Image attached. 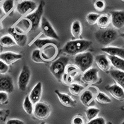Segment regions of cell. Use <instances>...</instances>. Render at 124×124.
I'll return each instance as SVG.
<instances>
[{"mask_svg": "<svg viewBox=\"0 0 124 124\" xmlns=\"http://www.w3.org/2000/svg\"><path fill=\"white\" fill-rule=\"evenodd\" d=\"M70 62V58L67 56H60L50 66L51 73L58 81H62V77L65 73V68Z\"/></svg>", "mask_w": 124, "mask_h": 124, "instance_id": "277c9868", "label": "cell"}, {"mask_svg": "<svg viewBox=\"0 0 124 124\" xmlns=\"http://www.w3.org/2000/svg\"><path fill=\"white\" fill-rule=\"evenodd\" d=\"M0 54H1V53H0Z\"/></svg>", "mask_w": 124, "mask_h": 124, "instance_id": "816d5d0a", "label": "cell"}, {"mask_svg": "<svg viewBox=\"0 0 124 124\" xmlns=\"http://www.w3.org/2000/svg\"><path fill=\"white\" fill-rule=\"evenodd\" d=\"M55 93L56 94L60 102L63 106L68 107H75L76 104V101L72 99L69 95L66 93H61L58 90H55Z\"/></svg>", "mask_w": 124, "mask_h": 124, "instance_id": "44dd1931", "label": "cell"}, {"mask_svg": "<svg viewBox=\"0 0 124 124\" xmlns=\"http://www.w3.org/2000/svg\"><path fill=\"white\" fill-rule=\"evenodd\" d=\"M14 7V0H4L1 5V8L5 14H9L12 11Z\"/></svg>", "mask_w": 124, "mask_h": 124, "instance_id": "d6a6232c", "label": "cell"}, {"mask_svg": "<svg viewBox=\"0 0 124 124\" xmlns=\"http://www.w3.org/2000/svg\"><path fill=\"white\" fill-rule=\"evenodd\" d=\"M92 42L88 40L76 39L67 42L62 50V52L66 55L75 56L77 54L85 52L90 48Z\"/></svg>", "mask_w": 124, "mask_h": 124, "instance_id": "6da1fadb", "label": "cell"}, {"mask_svg": "<svg viewBox=\"0 0 124 124\" xmlns=\"http://www.w3.org/2000/svg\"><path fill=\"white\" fill-rule=\"evenodd\" d=\"M82 81L86 85H92L97 83L99 80V70L96 68H90L83 73Z\"/></svg>", "mask_w": 124, "mask_h": 124, "instance_id": "8fae6325", "label": "cell"}, {"mask_svg": "<svg viewBox=\"0 0 124 124\" xmlns=\"http://www.w3.org/2000/svg\"><path fill=\"white\" fill-rule=\"evenodd\" d=\"M118 36V32L114 29H104L97 31L95 33L96 41L103 46H107L114 42Z\"/></svg>", "mask_w": 124, "mask_h": 124, "instance_id": "7a4b0ae2", "label": "cell"}, {"mask_svg": "<svg viewBox=\"0 0 124 124\" xmlns=\"http://www.w3.org/2000/svg\"><path fill=\"white\" fill-rule=\"evenodd\" d=\"M14 30L17 33L23 34H27L31 31L32 29V23L28 19L24 17L21 19L17 24L14 26Z\"/></svg>", "mask_w": 124, "mask_h": 124, "instance_id": "2e32d148", "label": "cell"}, {"mask_svg": "<svg viewBox=\"0 0 124 124\" xmlns=\"http://www.w3.org/2000/svg\"><path fill=\"white\" fill-rule=\"evenodd\" d=\"M40 27L42 34L46 37L55 40L59 39V36L56 32L52 24H50L49 21L44 16H43L41 20Z\"/></svg>", "mask_w": 124, "mask_h": 124, "instance_id": "9c48e42d", "label": "cell"}, {"mask_svg": "<svg viewBox=\"0 0 124 124\" xmlns=\"http://www.w3.org/2000/svg\"><path fill=\"white\" fill-rule=\"evenodd\" d=\"M42 58L45 62H50L56 57L57 55V47L55 44H51L46 45L40 49Z\"/></svg>", "mask_w": 124, "mask_h": 124, "instance_id": "7c38bea8", "label": "cell"}, {"mask_svg": "<svg viewBox=\"0 0 124 124\" xmlns=\"http://www.w3.org/2000/svg\"><path fill=\"white\" fill-rule=\"evenodd\" d=\"M87 124H106V122L103 117H96L88 122Z\"/></svg>", "mask_w": 124, "mask_h": 124, "instance_id": "f35d334b", "label": "cell"}, {"mask_svg": "<svg viewBox=\"0 0 124 124\" xmlns=\"http://www.w3.org/2000/svg\"><path fill=\"white\" fill-rule=\"evenodd\" d=\"M37 8V4L35 2L31 0H24L18 3L16 6V11L22 16H27L32 13Z\"/></svg>", "mask_w": 124, "mask_h": 124, "instance_id": "30bf717a", "label": "cell"}, {"mask_svg": "<svg viewBox=\"0 0 124 124\" xmlns=\"http://www.w3.org/2000/svg\"><path fill=\"white\" fill-rule=\"evenodd\" d=\"M95 9L98 12H102L105 9L106 3L104 0H96L94 4Z\"/></svg>", "mask_w": 124, "mask_h": 124, "instance_id": "8d00e7d4", "label": "cell"}, {"mask_svg": "<svg viewBox=\"0 0 124 124\" xmlns=\"http://www.w3.org/2000/svg\"><path fill=\"white\" fill-rule=\"evenodd\" d=\"M110 22L116 29L124 27V11H113L110 12Z\"/></svg>", "mask_w": 124, "mask_h": 124, "instance_id": "5bb4252c", "label": "cell"}, {"mask_svg": "<svg viewBox=\"0 0 124 124\" xmlns=\"http://www.w3.org/2000/svg\"><path fill=\"white\" fill-rule=\"evenodd\" d=\"M99 92L98 89L95 86H90L87 89H85L80 94V102L86 107H90L94 103Z\"/></svg>", "mask_w": 124, "mask_h": 124, "instance_id": "8992f818", "label": "cell"}, {"mask_svg": "<svg viewBox=\"0 0 124 124\" xmlns=\"http://www.w3.org/2000/svg\"><path fill=\"white\" fill-rule=\"evenodd\" d=\"M23 1H24V0H23Z\"/></svg>", "mask_w": 124, "mask_h": 124, "instance_id": "f907efd6", "label": "cell"}, {"mask_svg": "<svg viewBox=\"0 0 124 124\" xmlns=\"http://www.w3.org/2000/svg\"><path fill=\"white\" fill-rule=\"evenodd\" d=\"M99 112H100V110H99V108L93 107L88 108L86 110V112H85L87 120L88 121H90V120L97 117Z\"/></svg>", "mask_w": 124, "mask_h": 124, "instance_id": "4dcf8cb0", "label": "cell"}, {"mask_svg": "<svg viewBox=\"0 0 124 124\" xmlns=\"http://www.w3.org/2000/svg\"><path fill=\"white\" fill-rule=\"evenodd\" d=\"M9 34L11 35L13 39L15 41L16 45L21 47L25 46L27 42V34H23L17 33L16 31L14 30V27H9L8 29Z\"/></svg>", "mask_w": 124, "mask_h": 124, "instance_id": "e0dca14e", "label": "cell"}, {"mask_svg": "<svg viewBox=\"0 0 124 124\" xmlns=\"http://www.w3.org/2000/svg\"><path fill=\"white\" fill-rule=\"evenodd\" d=\"M4 14V12H3V9H2L1 8H0V18H1V17H3Z\"/></svg>", "mask_w": 124, "mask_h": 124, "instance_id": "7bdbcfd3", "label": "cell"}, {"mask_svg": "<svg viewBox=\"0 0 124 124\" xmlns=\"http://www.w3.org/2000/svg\"><path fill=\"white\" fill-rule=\"evenodd\" d=\"M43 91V85L40 81L38 82L34 86L32 89L31 90L30 94L29 96L30 100L33 103V104H35L40 102Z\"/></svg>", "mask_w": 124, "mask_h": 124, "instance_id": "ac0fdd59", "label": "cell"}, {"mask_svg": "<svg viewBox=\"0 0 124 124\" xmlns=\"http://www.w3.org/2000/svg\"><path fill=\"white\" fill-rule=\"evenodd\" d=\"M31 73L30 68L27 65H24L20 72L17 79V86L20 91H25L29 83Z\"/></svg>", "mask_w": 124, "mask_h": 124, "instance_id": "ba28073f", "label": "cell"}, {"mask_svg": "<svg viewBox=\"0 0 124 124\" xmlns=\"http://www.w3.org/2000/svg\"><path fill=\"white\" fill-rule=\"evenodd\" d=\"M9 66L0 60V75H5L8 72Z\"/></svg>", "mask_w": 124, "mask_h": 124, "instance_id": "74e56055", "label": "cell"}, {"mask_svg": "<svg viewBox=\"0 0 124 124\" xmlns=\"http://www.w3.org/2000/svg\"><path fill=\"white\" fill-rule=\"evenodd\" d=\"M110 75L116 84L124 90V72L118 70H112L110 71Z\"/></svg>", "mask_w": 124, "mask_h": 124, "instance_id": "603a6c76", "label": "cell"}, {"mask_svg": "<svg viewBox=\"0 0 124 124\" xmlns=\"http://www.w3.org/2000/svg\"><path fill=\"white\" fill-rule=\"evenodd\" d=\"M120 36L124 40V33H122V34H120Z\"/></svg>", "mask_w": 124, "mask_h": 124, "instance_id": "f6af8a7d", "label": "cell"}, {"mask_svg": "<svg viewBox=\"0 0 124 124\" xmlns=\"http://www.w3.org/2000/svg\"><path fill=\"white\" fill-rule=\"evenodd\" d=\"M106 89L114 99L118 101L124 99V90L117 84L106 86Z\"/></svg>", "mask_w": 124, "mask_h": 124, "instance_id": "ffe728a7", "label": "cell"}, {"mask_svg": "<svg viewBox=\"0 0 124 124\" xmlns=\"http://www.w3.org/2000/svg\"><path fill=\"white\" fill-rule=\"evenodd\" d=\"M44 6H45V3L43 1H41L39 6H37V9L34 12L25 16V17L28 19L32 23L31 31H36L39 27L41 20L43 17V14H44Z\"/></svg>", "mask_w": 124, "mask_h": 124, "instance_id": "5b68a950", "label": "cell"}, {"mask_svg": "<svg viewBox=\"0 0 124 124\" xmlns=\"http://www.w3.org/2000/svg\"><path fill=\"white\" fill-rule=\"evenodd\" d=\"M3 24H2L1 22L0 21V33L2 31H3Z\"/></svg>", "mask_w": 124, "mask_h": 124, "instance_id": "ee69618b", "label": "cell"}, {"mask_svg": "<svg viewBox=\"0 0 124 124\" xmlns=\"http://www.w3.org/2000/svg\"><path fill=\"white\" fill-rule=\"evenodd\" d=\"M82 31V25L79 21H75L72 23L71 25V34L74 39H81Z\"/></svg>", "mask_w": 124, "mask_h": 124, "instance_id": "cb8c5ba5", "label": "cell"}, {"mask_svg": "<svg viewBox=\"0 0 124 124\" xmlns=\"http://www.w3.org/2000/svg\"><path fill=\"white\" fill-rule=\"evenodd\" d=\"M85 87L82 85L76 83H71L69 85V91L72 95L78 96L85 89Z\"/></svg>", "mask_w": 124, "mask_h": 124, "instance_id": "f1b7e54d", "label": "cell"}, {"mask_svg": "<svg viewBox=\"0 0 124 124\" xmlns=\"http://www.w3.org/2000/svg\"><path fill=\"white\" fill-rule=\"evenodd\" d=\"M107 57L110 61V64L114 68L124 72V59L116 56H109V55H108Z\"/></svg>", "mask_w": 124, "mask_h": 124, "instance_id": "d4e9b609", "label": "cell"}, {"mask_svg": "<svg viewBox=\"0 0 124 124\" xmlns=\"http://www.w3.org/2000/svg\"><path fill=\"white\" fill-rule=\"evenodd\" d=\"M6 124H25L23 121L19 119H10L8 120Z\"/></svg>", "mask_w": 124, "mask_h": 124, "instance_id": "b9f144b4", "label": "cell"}, {"mask_svg": "<svg viewBox=\"0 0 124 124\" xmlns=\"http://www.w3.org/2000/svg\"><path fill=\"white\" fill-rule=\"evenodd\" d=\"M0 45L3 47H11L16 45L11 35H5L0 38Z\"/></svg>", "mask_w": 124, "mask_h": 124, "instance_id": "4316f807", "label": "cell"}, {"mask_svg": "<svg viewBox=\"0 0 124 124\" xmlns=\"http://www.w3.org/2000/svg\"><path fill=\"white\" fill-rule=\"evenodd\" d=\"M51 44H55V40L50 39H38L34 42L35 46L38 48V49H41L46 45Z\"/></svg>", "mask_w": 124, "mask_h": 124, "instance_id": "83f0119b", "label": "cell"}, {"mask_svg": "<svg viewBox=\"0 0 124 124\" xmlns=\"http://www.w3.org/2000/svg\"><path fill=\"white\" fill-rule=\"evenodd\" d=\"M51 110L49 106L45 103L39 102L34 104L33 114L34 117L40 120H46L49 117Z\"/></svg>", "mask_w": 124, "mask_h": 124, "instance_id": "52a82bcc", "label": "cell"}, {"mask_svg": "<svg viewBox=\"0 0 124 124\" xmlns=\"http://www.w3.org/2000/svg\"><path fill=\"white\" fill-rule=\"evenodd\" d=\"M22 58H23L22 54L12 52H6L0 54V60L8 66L22 59Z\"/></svg>", "mask_w": 124, "mask_h": 124, "instance_id": "9a60e30c", "label": "cell"}, {"mask_svg": "<svg viewBox=\"0 0 124 124\" xmlns=\"http://www.w3.org/2000/svg\"><path fill=\"white\" fill-rule=\"evenodd\" d=\"M79 70L77 66H73L72 65H68L65 68V73L70 75L71 77L75 78L79 74Z\"/></svg>", "mask_w": 124, "mask_h": 124, "instance_id": "836d02e7", "label": "cell"}, {"mask_svg": "<svg viewBox=\"0 0 124 124\" xmlns=\"http://www.w3.org/2000/svg\"><path fill=\"white\" fill-rule=\"evenodd\" d=\"M101 51L109 56H116L124 59V48L117 46H105L101 48Z\"/></svg>", "mask_w": 124, "mask_h": 124, "instance_id": "7402d4cb", "label": "cell"}, {"mask_svg": "<svg viewBox=\"0 0 124 124\" xmlns=\"http://www.w3.org/2000/svg\"><path fill=\"white\" fill-rule=\"evenodd\" d=\"M23 107L24 108V111L26 112L28 115H32L33 114V110H34V104L30 100L29 96H26L24 98V101H23Z\"/></svg>", "mask_w": 124, "mask_h": 124, "instance_id": "f546056e", "label": "cell"}, {"mask_svg": "<svg viewBox=\"0 0 124 124\" xmlns=\"http://www.w3.org/2000/svg\"><path fill=\"white\" fill-rule=\"evenodd\" d=\"M110 23H111L110 17L106 14H102V15H100L97 19L96 24L101 29H107L109 26Z\"/></svg>", "mask_w": 124, "mask_h": 124, "instance_id": "484cf974", "label": "cell"}, {"mask_svg": "<svg viewBox=\"0 0 124 124\" xmlns=\"http://www.w3.org/2000/svg\"><path fill=\"white\" fill-rule=\"evenodd\" d=\"M95 100L97 102L100 103V104H110L112 102L111 99L107 95H106L105 93L100 91L98 93V94L96 96V98H95Z\"/></svg>", "mask_w": 124, "mask_h": 124, "instance_id": "1f68e13d", "label": "cell"}, {"mask_svg": "<svg viewBox=\"0 0 124 124\" xmlns=\"http://www.w3.org/2000/svg\"><path fill=\"white\" fill-rule=\"evenodd\" d=\"M3 115V111L1 110H0V117H1Z\"/></svg>", "mask_w": 124, "mask_h": 124, "instance_id": "bcb514c9", "label": "cell"}, {"mask_svg": "<svg viewBox=\"0 0 124 124\" xmlns=\"http://www.w3.org/2000/svg\"><path fill=\"white\" fill-rule=\"evenodd\" d=\"M71 124H85V120L81 116H75L72 119Z\"/></svg>", "mask_w": 124, "mask_h": 124, "instance_id": "60d3db41", "label": "cell"}, {"mask_svg": "<svg viewBox=\"0 0 124 124\" xmlns=\"http://www.w3.org/2000/svg\"><path fill=\"white\" fill-rule=\"evenodd\" d=\"M94 62V57L93 54L89 52L77 54L74 58L75 65L83 73L91 68Z\"/></svg>", "mask_w": 124, "mask_h": 124, "instance_id": "3957f363", "label": "cell"}, {"mask_svg": "<svg viewBox=\"0 0 124 124\" xmlns=\"http://www.w3.org/2000/svg\"><path fill=\"white\" fill-rule=\"evenodd\" d=\"M95 62L99 70L102 71L108 72L110 69V62L106 55L101 54L95 57Z\"/></svg>", "mask_w": 124, "mask_h": 124, "instance_id": "d6986e66", "label": "cell"}, {"mask_svg": "<svg viewBox=\"0 0 124 124\" xmlns=\"http://www.w3.org/2000/svg\"><path fill=\"white\" fill-rule=\"evenodd\" d=\"M31 59L34 62L36 63H45L43 59L42 58L40 54V49H35L32 53L31 55Z\"/></svg>", "mask_w": 124, "mask_h": 124, "instance_id": "e575fe53", "label": "cell"}, {"mask_svg": "<svg viewBox=\"0 0 124 124\" xmlns=\"http://www.w3.org/2000/svg\"><path fill=\"white\" fill-rule=\"evenodd\" d=\"M14 90V81L11 76L7 74L0 75V92H5L10 94Z\"/></svg>", "mask_w": 124, "mask_h": 124, "instance_id": "4fadbf2b", "label": "cell"}, {"mask_svg": "<svg viewBox=\"0 0 124 124\" xmlns=\"http://www.w3.org/2000/svg\"><path fill=\"white\" fill-rule=\"evenodd\" d=\"M122 1H123V2H124V0H121Z\"/></svg>", "mask_w": 124, "mask_h": 124, "instance_id": "681fc988", "label": "cell"}, {"mask_svg": "<svg viewBox=\"0 0 124 124\" xmlns=\"http://www.w3.org/2000/svg\"><path fill=\"white\" fill-rule=\"evenodd\" d=\"M4 1V0H0V6L2 5V4H3Z\"/></svg>", "mask_w": 124, "mask_h": 124, "instance_id": "7dc6e473", "label": "cell"}, {"mask_svg": "<svg viewBox=\"0 0 124 124\" xmlns=\"http://www.w3.org/2000/svg\"><path fill=\"white\" fill-rule=\"evenodd\" d=\"M9 99L8 94L5 92H0V104H4L7 103Z\"/></svg>", "mask_w": 124, "mask_h": 124, "instance_id": "ab89813d", "label": "cell"}, {"mask_svg": "<svg viewBox=\"0 0 124 124\" xmlns=\"http://www.w3.org/2000/svg\"><path fill=\"white\" fill-rule=\"evenodd\" d=\"M99 16H100V14L97 13H90L86 15V20L89 25H93L96 24Z\"/></svg>", "mask_w": 124, "mask_h": 124, "instance_id": "d590c367", "label": "cell"}, {"mask_svg": "<svg viewBox=\"0 0 124 124\" xmlns=\"http://www.w3.org/2000/svg\"><path fill=\"white\" fill-rule=\"evenodd\" d=\"M121 124H124V122H122V123Z\"/></svg>", "mask_w": 124, "mask_h": 124, "instance_id": "c3c4849f", "label": "cell"}]
</instances>
